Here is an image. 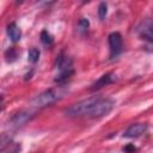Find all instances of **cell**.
<instances>
[{
  "instance_id": "cell-1",
  "label": "cell",
  "mask_w": 153,
  "mask_h": 153,
  "mask_svg": "<svg viewBox=\"0 0 153 153\" xmlns=\"http://www.w3.org/2000/svg\"><path fill=\"white\" fill-rule=\"evenodd\" d=\"M66 92H67V90H66L65 86H57V87H53V88L45 90L42 93L37 94L31 100V105L35 106V108L49 106V105L56 103L57 100H60L66 94Z\"/></svg>"
},
{
  "instance_id": "cell-2",
  "label": "cell",
  "mask_w": 153,
  "mask_h": 153,
  "mask_svg": "<svg viewBox=\"0 0 153 153\" xmlns=\"http://www.w3.org/2000/svg\"><path fill=\"white\" fill-rule=\"evenodd\" d=\"M100 99V96H92L88 97L86 99H82L73 105H71L69 108H67L65 110V114L67 116L71 117H80V116H87L90 110L93 108V105Z\"/></svg>"
},
{
  "instance_id": "cell-3",
  "label": "cell",
  "mask_w": 153,
  "mask_h": 153,
  "mask_svg": "<svg viewBox=\"0 0 153 153\" xmlns=\"http://www.w3.org/2000/svg\"><path fill=\"white\" fill-rule=\"evenodd\" d=\"M114 106H115V102L112 99L100 97V99L90 110L87 116L88 117H103V116L108 115L114 109Z\"/></svg>"
},
{
  "instance_id": "cell-4",
  "label": "cell",
  "mask_w": 153,
  "mask_h": 153,
  "mask_svg": "<svg viewBox=\"0 0 153 153\" xmlns=\"http://www.w3.org/2000/svg\"><path fill=\"white\" fill-rule=\"evenodd\" d=\"M33 116H35V112L31 110H20L8 120V124L12 128H19L25 123H27L29 121H31Z\"/></svg>"
},
{
  "instance_id": "cell-5",
  "label": "cell",
  "mask_w": 153,
  "mask_h": 153,
  "mask_svg": "<svg viewBox=\"0 0 153 153\" xmlns=\"http://www.w3.org/2000/svg\"><path fill=\"white\" fill-rule=\"evenodd\" d=\"M109 48H110V55L111 57L117 56L122 51V36L120 32H111L108 37Z\"/></svg>"
},
{
  "instance_id": "cell-6",
  "label": "cell",
  "mask_w": 153,
  "mask_h": 153,
  "mask_svg": "<svg viewBox=\"0 0 153 153\" xmlns=\"http://www.w3.org/2000/svg\"><path fill=\"white\" fill-rule=\"evenodd\" d=\"M137 33L143 39L153 42V19L147 18L137 26Z\"/></svg>"
},
{
  "instance_id": "cell-7",
  "label": "cell",
  "mask_w": 153,
  "mask_h": 153,
  "mask_svg": "<svg viewBox=\"0 0 153 153\" xmlns=\"http://www.w3.org/2000/svg\"><path fill=\"white\" fill-rule=\"evenodd\" d=\"M146 130H147V124H145V123H134L130 127H128V129L124 131L123 136L128 137V139L139 137L142 134H145Z\"/></svg>"
},
{
  "instance_id": "cell-8",
  "label": "cell",
  "mask_w": 153,
  "mask_h": 153,
  "mask_svg": "<svg viewBox=\"0 0 153 153\" xmlns=\"http://www.w3.org/2000/svg\"><path fill=\"white\" fill-rule=\"evenodd\" d=\"M72 65H73V60L69 56L65 55L63 53H61L56 57V60H55V67L59 69V73L66 72V71H69V69H73L72 68Z\"/></svg>"
},
{
  "instance_id": "cell-9",
  "label": "cell",
  "mask_w": 153,
  "mask_h": 153,
  "mask_svg": "<svg viewBox=\"0 0 153 153\" xmlns=\"http://www.w3.org/2000/svg\"><path fill=\"white\" fill-rule=\"evenodd\" d=\"M115 80H116L115 73H112V72L105 73V74H103L97 81H94V82L92 84L91 90H92V91H96V90L102 88V87H104V86H106V85H109V84H112Z\"/></svg>"
},
{
  "instance_id": "cell-10",
  "label": "cell",
  "mask_w": 153,
  "mask_h": 153,
  "mask_svg": "<svg viewBox=\"0 0 153 153\" xmlns=\"http://www.w3.org/2000/svg\"><path fill=\"white\" fill-rule=\"evenodd\" d=\"M7 35H8V37L11 38V41L16 43V42H18V41L20 39V37H22V31H20L19 26H18L16 23H11V24H8V26H7Z\"/></svg>"
},
{
  "instance_id": "cell-11",
  "label": "cell",
  "mask_w": 153,
  "mask_h": 153,
  "mask_svg": "<svg viewBox=\"0 0 153 153\" xmlns=\"http://www.w3.org/2000/svg\"><path fill=\"white\" fill-rule=\"evenodd\" d=\"M73 74H74L73 69H69V71H66V72H61V73H59L56 75V78L54 79V82H56V84H65Z\"/></svg>"
},
{
  "instance_id": "cell-12",
  "label": "cell",
  "mask_w": 153,
  "mask_h": 153,
  "mask_svg": "<svg viewBox=\"0 0 153 153\" xmlns=\"http://www.w3.org/2000/svg\"><path fill=\"white\" fill-rule=\"evenodd\" d=\"M20 149H22L20 143L14 142V141H11L6 147H4V148L1 149V152H2V153H19Z\"/></svg>"
},
{
  "instance_id": "cell-13",
  "label": "cell",
  "mask_w": 153,
  "mask_h": 153,
  "mask_svg": "<svg viewBox=\"0 0 153 153\" xmlns=\"http://www.w3.org/2000/svg\"><path fill=\"white\" fill-rule=\"evenodd\" d=\"M39 49H37V48H31L30 50H29V53H27V60H29V62H31V63H36L37 61H38V59H39Z\"/></svg>"
},
{
  "instance_id": "cell-14",
  "label": "cell",
  "mask_w": 153,
  "mask_h": 153,
  "mask_svg": "<svg viewBox=\"0 0 153 153\" xmlns=\"http://www.w3.org/2000/svg\"><path fill=\"white\" fill-rule=\"evenodd\" d=\"M41 42L44 44V45H51L54 39H53V36L47 31V30H43L41 32Z\"/></svg>"
},
{
  "instance_id": "cell-15",
  "label": "cell",
  "mask_w": 153,
  "mask_h": 153,
  "mask_svg": "<svg viewBox=\"0 0 153 153\" xmlns=\"http://www.w3.org/2000/svg\"><path fill=\"white\" fill-rule=\"evenodd\" d=\"M17 56H18L17 49L13 48V47L10 48V49H7V50L5 51V57H6V61H7V62H13V61H16Z\"/></svg>"
},
{
  "instance_id": "cell-16",
  "label": "cell",
  "mask_w": 153,
  "mask_h": 153,
  "mask_svg": "<svg viewBox=\"0 0 153 153\" xmlns=\"http://www.w3.org/2000/svg\"><path fill=\"white\" fill-rule=\"evenodd\" d=\"M88 26H90V22H88L86 18H80V20H79V23H78V30L84 33V32L87 31Z\"/></svg>"
},
{
  "instance_id": "cell-17",
  "label": "cell",
  "mask_w": 153,
  "mask_h": 153,
  "mask_svg": "<svg viewBox=\"0 0 153 153\" xmlns=\"http://www.w3.org/2000/svg\"><path fill=\"white\" fill-rule=\"evenodd\" d=\"M106 13H108V6H106V4L105 2H100L99 6H98V16H99V19L100 20L105 19Z\"/></svg>"
},
{
  "instance_id": "cell-18",
  "label": "cell",
  "mask_w": 153,
  "mask_h": 153,
  "mask_svg": "<svg viewBox=\"0 0 153 153\" xmlns=\"http://www.w3.org/2000/svg\"><path fill=\"white\" fill-rule=\"evenodd\" d=\"M123 151L127 152V153H134V152L136 151V148H135L134 145H127V146L123 148Z\"/></svg>"
}]
</instances>
